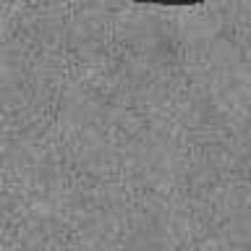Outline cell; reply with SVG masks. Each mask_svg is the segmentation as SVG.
Here are the masks:
<instances>
[{
    "label": "cell",
    "instance_id": "6da1fadb",
    "mask_svg": "<svg viewBox=\"0 0 251 251\" xmlns=\"http://www.w3.org/2000/svg\"><path fill=\"white\" fill-rule=\"evenodd\" d=\"M141 5H170V8H191V5H201L204 0H133Z\"/></svg>",
    "mask_w": 251,
    "mask_h": 251
}]
</instances>
